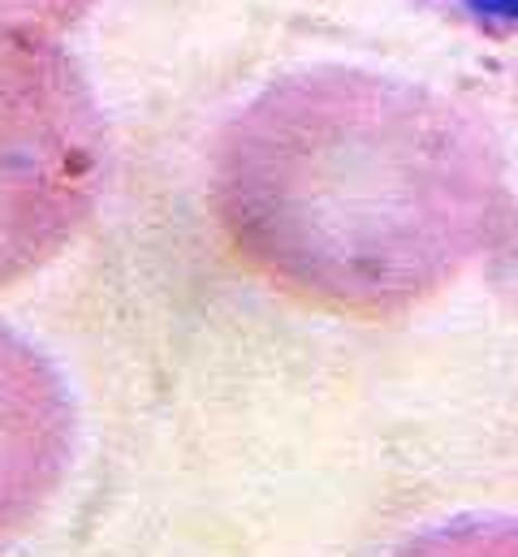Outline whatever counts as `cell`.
Returning a JSON list of instances; mask_svg holds the SVG:
<instances>
[{"instance_id":"6","label":"cell","mask_w":518,"mask_h":557,"mask_svg":"<svg viewBox=\"0 0 518 557\" xmlns=\"http://www.w3.org/2000/svg\"><path fill=\"white\" fill-rule=\"evenodd\" d=\"M96 0H0V22L9 26H39V30H61L78 22Z\"/></svg>"},{"instance_id":"5","label":"cell","mask_w":518,"mask_h":557,"mask_svg":"<svg viewBox=\"0 0 518 557\" xmlns=\"http://www.w3.org/2000/svg\"><path fill=\"white\" fill-rule=\"evenodd\" d=\"M436 17L471 30L476 39L518 48V0H415Z\"/></svg>"},{"instance_id":"2","label":"cell","mask_w":518,"mask_h":557,"mask_svg":"<svg viewBox=\"0 0 518 557\" xmlns=\"http://www.w3.org/2000/svg\"><path fill=\"white\" fill-rule=\"evenodd\" d=\"M109 126L52 30L0 22V289L48 269L96 216Z\"/></svg>"},{"instance_id":"1","label":"cell","mask_w":518,"mask_h":557,"mask_svg":"<svg viewBox=\"0 0 518 557\" xmlns=\"http://www.w3.org/2000/svg\"><path fill=\"white\" fill-rule=\"evenodd\" d=\"M208 212L276 294L355 320L415 311L515 221L493 126L462 100L359 65L268 83L217 135Z\"/></svg>"},{"instance_id":"4","label":"cell","mask_w":518,"mask_h":557,"mask_svg":"<svg viewBox=\"0 0 518 557\" xmlns=\"http://www.w3.org/2000/svg\"><path fill=\"white\" fill-rule=\"evenodd\" d=\"M393 557H518L515 515H462L415 532Z\"/></svg>"},{"instance_id":"3","label":"cell","mask_w":518,"mask_h":557,"mask_svg":"<svg viewBox=\"0 0 518 557\" xmlns=\"http://www.w3.org/2000/svg\"><path fill=\"white\" fill-rule=\"evenodd\" d=\"M78 411L61 368L0 324V549L13 545L65 488Z\"/></svg>"}]
</instances>
